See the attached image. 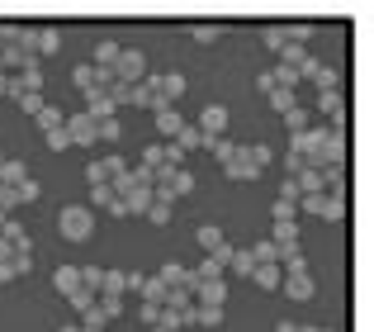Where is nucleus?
<instances>
[{"mask_svg":"<svg viewBox=\"0 0 374 332\" xmlns=\"http://www.w3.org/2000/svg\"><path fill=\"white\" fill-rule=\"evenodd\" d=\"M33 119H38V128H43V133H53V128H62V119H67V114L57 110V105H43Z\"/></svg>","mask_w":374,"mask_h":332,"instance_id":"obj_32","label":"nucleus"},{"mask_svg":"<svg viewBox=\"0 0 374 332\" xmlns=\"http://www.w3.org/2000/svg\"><path fill=\"white\" fill-rule=\"evenodd\" d=\"M100 294H124V271H105L100 276Z\"/></svg>","mask_w":374,"mask_h":332,"instance_id":"obj_41","label":"nucleus"},{"mask_svg":"<svg viewBox=\"0 0 374 332\" xmlns=\"http://www.w3.org/2000/svg\"><path fill=\"white\" fill-rule=\"evenodd\" d=\"M298 181H284V185H280V199H284V204H298Z\"/></svg>","mask_w":374,"mask_h":332,"instance_id":"obj_51","label":"nucleus"},{"mask_svg":"<svg viewBox=\"0 0 374 332\" xmlns=\"http://www.w3.org/2000/svg\"><path fill=\"white\" fill-rule=\"evenodd\" d=\"M137 313H142V323H147V328H157V318H161V304H147V299H142V308H137Z\"/></svg>","mask_w":374,"mask_h":332,"instance_id":"obj_48","label":"nucleus"},{"mask_svg":"<svg viewBox=\"0 0 374 332\" xmlns=\"http://www.w3.org/2000/svg\"><path fill=\"white\" fill-rule=\"evenodd\" d=\"M280 285H284V294H289V299H298V304H308V299L318 294L313 276H289V280H280Z\"/></svg>","mask_w":374,"mask_h":332,"instance_id":"obj_16","label":"nucleus"},{"mask_svg":"<svg viewBox=\"0 0 374 332\" xmlns=\"http://www.w3.org/2000/svg\"><path fill=\"white\" fill-rule=\"evenodd\" d=\"M57 233L71 238V242H85V238L95 233V209H90V204H71V209H62V214H57Z\"/></svg>","mask_w":374,"mask_h":332,"instance_id":"obj_2","label":"nucleus"},{"mask_svg":"<svg viewBox=\"0 0 374 332\" xmlns=\"http://www.w3.org/2000/svg\"><path fill=\"white\" fill-rule=\"evenodd\" d=\"M80 114H90L95 124H100V119H114V100H109L105 90H85V110Z\"/></svg>","mask_w":374,"mask_h":332,"instance_id":"obj_14","label":"nucleus"},{"mask_svg":"<svg viewBox=\"0 0 374 332\" xmlns=\"http://www.w3.org/2000/svg\"><path fill=\"white\" fill-rule=\"evenodd\" d=\"M124 171H128V162H124V157H100V162L85 166V185H114Z\"/></svg>","mask_w":374,"mask_h":332,"instance_id":"obj_4","label":"nucleus"},{"mask_svg":"<svg viewBox=\"0 0 374 332\" xmlns=\"http://www.w3.org/2000/svg\"><path fill=\"white\" fill-rule=\"evenodd\" d=\"M67 147H71L67 128H53V133H48V152H67Z\"/></svg>","mask_w":374,"mask_h":332,"instance_id":"obj_45","label":"nucleus"},{"mask_svg":"<svg viewBox=\"0 0 374 332\" xmlns=\"http://www.w3.org/2000/svg\"><path fill=\"white\" fill-rule=\"evenodd\" d=\"M313 114H327L332 128H346V95H341V90H322L318 105H313Z\"/></svg>","mask_w":374,"mask_h":332,"instance_id":"obj_7","label":"nucleus"},{"mask_svg":"<svg viewBox=\"0 0 374 332\" xmlns=\"http://www.w3.org/2000/svg\"><path fill=\"white\" fill-rule=\"evenodd\" d=\"M0 95H10V76L5 72H0Z\"/></svg>","mask_w":374,"mask_h":332,"instance_id":"obj_56","label":"nucleus"},{"mask_svg":"<svg viewBox=\"0 0 374 332\" xmlns=\"http://www.w3.org/2000/svg\"><path fill=\"white\" fill-rule=\"evenodd\" d=\"M194 323H199V328H223V308L218 304H194Z\"/></svg>","mask_w":374,"mask_h":332,"instance_id":"obj_26","label":"nucleus"},{"mask_svg":"<svg viewBox=\"0 0 374 332\" xmlns=\"http://www.w3.org/2000/svg\"><path fill=\"white\" fill-rule=\"evenodd\" d=\"M128 105H137V110H157V85H152V76H142L137 85H128Z\"/></svg>","mask_w":374,"mask_h":332,"instance_id":"obj_13","label":"nucleus"},{"mask_svg":"<svg viewBox=\"0 0 374 332\" xmlns=\"http://www.w3.org/2000/svg\"><path fill=\"white\" fill-rule=\"evenodd\" d=\"M71 81H76L80 90H95V67H90V62H80L76 72H71Z\"/></svg>","mask_w":374,"mask_h":332,"instance_id":"obj_42","label":"nucleus"},{"mask_svg":"<svg viewBox=\"0 0 374 332\" xmlns=\"http://www.w3.org/2000/svg\"><path fill=\"white\" fill-rule=\"evenodd\" d=\"M57 48H62V28H38V33H33V57L57 53Z\"/></svg>","mask_w":374,"mask_h":332,"instance_id":"obj_22","label":"nucleus"},{"mask_svg":"<svg viewBox=\"0 0 374 332\" xmlns=\"http://www.w3.org/2000/svg\"><path fill=\"white\" fill-rule=\"evenodd\" d=\"M194 238H199V247H204V251H214V247L228 242V238H223V228H214V223H199V228H194Z\"/></svg>","mask_w":374,"mask_h":332,"instance_id":"obj_23","label":"nucleus"},{"mask_svg":"<svg viewBox=\"0 0 374 332\" xmlns=\"http://www.w3.org/2000/svg\"><path fill=\"white\" fill-rule=\"evenodd\" d=\"M228 271H232V276H251V271H256V256H251V247H246V251H232V256H228Z\"/></svg>","mask_w":374,"mask_h":332,"instance_id":"obj_31","label":"nucleus"},{"mask_svg":"<svg viewBox=\"0 0 374 332\" xmlns=\"http://www.w3.org/2000/svg\"><path fill=\"white\" fill-rule=\"evenodd\" d=\"M10 256H19V251H15L10 242H5V238H0V261H10Z\"/></svg>","mask_w":374,"mask_h":332,"instance_id":"obj_55","label":"nucleus"},{"mask_svg":"<svg viewBox=\"0 0 374 332\" xmlns=\"http://www.w3.org/2000/svg\"><path fill=\"white\" fill-rule=\"evenodd\" d=\"M189 38H194V43H218L223 28H218V24H194V28H189Z\"/></svg>","mask_w":374,"mask_h":332,"instance_id":"obj_38","label":"nucleus"},{"mask_svg":"<svg viewBox=\"0 0 374 332\" xmlns=\"http://www.w3.org/2000/svg\"><path fill=\"white\" fill-rule=\"evenodd\" d=\"M142 214H147V223H157V228H166V223H171V199H157V194H152V204H147Z\"/></svg>","mask_w":374,"mask_h":332,"instance_id":"obj_27","label":"nucleus"},{"mask_svg":"<svg viewBox=\"0 0 374 332\" xmlns=\"http://www.w3.org/2000/svg\"><path fill=\"white\" fill-rule=\"evenodd\" d=\"M119 133H124L119 119H100V124H95V138H100V142H119Z\"/></svg>","mask_w":374,"mask_h":332,"instance_id":"obj_39","label":"nucleus"},{"mask_svg":"<svg viewBox=\"0 0 374 332\" xmlns=\"http://www.w3.org/2000/svg\"><path fill=\"white\" fill-rule=\"evenodd\" d=\"M119 53H124L119 43H100V48H95V62H90V67H114V62H119Z\"/></svg>","mask_w":374,"mask_h":332,"instance_id":"obj_36","label":"nucleus"},{"mask_svg":"<svg viewBox=\"0 0 374 332\" xmlns=\"http://www.w3.org/2000/svg\"><path fill=\"white\" fill-rule=\"evenodd\" d=\"M10 190H15L19 204H33V199H38V181H19V185H10Z\"/></svg>","mask_w":374,"mask_h":332,"instance_id":"obj_43","label":"nucleus"},{"mask_svg":"<svg viewBox=\"0 0 374 332\" xmlns=\"http://www.w3.org/2000/svg\"><path fill=\"white\" fill-rule=\"evenodd\" d=\"M114 76H119L124 85H137L142 76H147V57L137 53V48H124V53H119V62H114Z\"/></svg>","mask_w":374,"mask_h":332,"instance_id":"obj_5","label":"nucleus"},{"mask_svg":"<svg viewBox=\"0 0 374 332\" xmlns=\"http://www.w3.org/2000/svg\"><path fill=\"white\" fill-rule=\"evenodd\" d=\"M76 271H80V285L100 294V276H105V271H100V266H76Z\"/></svg>","mask_w":374,"mask_h":332,"instance_id":"obj_44","label":"nucleus"},{"mask_svg":"<svg viewBox=\"0 0 374 332\" xmlns=\"http://www.w3.org/2000/svg\"><path fill=\"white\" fill-rule=\"evenodd\" d=\"M142 280H147V276H137V271H124V294H142Z\"/></svg>","mask_w":374,"mask_h":332,"instance_id":"obj_47","label":"nucleus"},{"mask_svg":"<svg viewBox=\"0 0 374 332\" xmlns=\"http://www.w3.org/2000/svg\"><path fill=\"white\" fill-rule=\"evenodd\" d=\"M0 238H5L15 251H33V242H28V228H24L19 219H5V223H0Z\"/></svg>","mask_w":374,"mask_h":332,"instance_id":"obj_15","label":"nucleus"},{"mask_svg":"<svg viewBox=\"0 0 374 332\" xmlns=\"http://www.w3.org/2000/svg\"><path fill=\"white\" fill-rule=\"evenodd\" d=\"M152 119H157V133H161V138H176V133L185 128V119H180V110H176V105H157V110H152Z\"/></svg>","mask_w":374,"mask_h":332,"instance_id":"obj_11","label":"nucleus"},{"mask_svg":"<svg viewBox=\"0 0 374 332\" xmlns=\"http://www.w3.org/2000/svg\"><path fill=\"white\" fill-rule=\"evenodd\" d=\"M266 100H270V110H275V114H284V110H294V105H298V95H294V90H284V85H275Z\"/></svg>","mask_w":374,"mask_h":332,"instance_id":"obj_30","label":"nucleus"},{"mask_svg":"<svg viewBox=\"0 0 374 332\" xmlns=\"http://www.w3.org/2000/svg\"><path fill=\"white\" fill-rule=\"evenodd\" d=\"M256 85H261V95H270V90H275V76H270V72H261V76H256Z\"/></svg>","mask_w":374,"mask_h":332,"instance_id":"obj_53","label":"nucleus"},{"mask_svg":"<svg viewBox=\"0 0 374 332\" xmlns=\"http://www.w3.org/2000/svg\"><path fill=\"white\" fill-rule=\"evenodd\" d=\"M298 76H308V81L318 85V95H322V90H337V85H341V72H337V67H327V62H318V57H308V62L298 67Z\"/></svg>","mask_w":374,"mask_h":332,"instance_id":"obj_6","label":"nucleus"},{"mask_svg":"<svg viewBox=\"0 0 374 332\" xmlns=\"http://www.w3.org/2000/svg\"><path fill=\"white\" fill-rule=\"evenodd\" d=\"M10 266H15V276H28V271H33V251H19V256H10Z\"/></svg>","mask_w":374,"mask_h":332,"instance_id":"obj_46","label":"nucleus"},{"mask_svg":"<svg viewBox=\"0 0 374 332\" xmlns=\"http://www.w3.org/2000/svg\"><path fill=\"white\" fill-rule=\"evenodd\" d=\"M15 105H19L24 114H38V110H43V90H24V95H15Z\"/></svg>","mask_w":374,"mask_h":332,"instance_id":"obj_37","label":"nucleus"},{"mask_svg":"<svg viewBox=\"0 0 374 332\" xmlns=\"http://www.w3.org/2000/svg\"><path fill=\"white\" fill-rule=\"evenodd\" d=\"M176 147H180V152H189V147H204V133H199V128H194V124H185V128H180V133H176Z\"/></svg>","mask_w":374,"mask_h":332,"instance_id":"obj_33","label":"nucleus"},{"mask_svg":"<svg viewBox=\"0 0 374 332\" xmlns=\"http://www.w3.org/2000/svg\"><path fill=\"white\" fill-rule=\"evenodd\" d=\"M62 128H67L71 147H95V119H90V114H71V119H62Z\"/></svg>","mask_w":374,"mask_h":332,"instance_id":"obj_8","label":"nucleus"},{"mask_svg":"<svg viewBox=\"0 0 374 332\" xmlns=\"http://www.w3.org/2000/svg\"><path fill=\"white\" fill-rule=\"evenodd\" d=\"M19 181H28V166L24 162H0V185H19Z\"/></svg>","mask_w":374,"mask_h":332,"instance_id":"obj_25","label":"nucleus"},{"mask_svg":"<svg viewBox=\"0 0 374 332\" xmlns=\"http://www.w3.org/2000/svg\"><path fill=\"white\" fill-rule=\"evenodd\" d=\"M95 299H100V294H95V290H85V285H80V290H71V294H67V304L76 308V313H85V308H95Z\"/></svg>","mask_w":374,"mask_h":332,"instance_id":"obj_34","label":"nucleus"},{"mask_svg":"<svg viewBox=\"0 0 374 332\" xmlns=\"http://www.w3.org/2000/svg\"><path fill=\"white\" fill-rule=\"evenodd\" d=\"M270 157H275V152H270L266 142H237V152L223 162V171H228L232 181H256L270 166Z\"/></svg>","mask_w":374,"mask_h":332,"instance_id":"obj_1","label":"nucleus"},{"mask_svg":"<svg viewBox=\"0 0 374 332\" xmlns=\"http://www.w3.org/2000/svg\"><path fill=\"white\" fill-rule=\"evenodd\" d=\"M294 209H303V214H318L322 223H341V219H346V199H341V194H298Z\"/></svg>","mask_w":374,"mask_h":332,"instance_id":"obj_3","label":"nucleus"},{"mask_svg":"<svg viewBox=\"0 0 374 332\" xmlns=\"http://www.w3.org/2000/svg\"><path fill=\"white\" fill-rule=\"evenodd\" d=\"M204 138H223V128H228V110L223 105H204V114H199V124H194Z\"/></svg>","mask_w":374,"mask_h":332,"instance_id":"obj_10","label":"nucleus"},{"mask_svg":"<svg viewBox=\"0 0 374 332\" xmlns=\"http://www.w3.org/2000/svg\"><path fill=\"white\" fill-rule=\"evenodd\" d=\"M152 332H171V328H152Z\"/></svg>","mask_w":374,"mask_h":332,"instance_id":"obj_59","label":"nucleus"},{"mask_svg":"<svg viewBox=\"0 0 374 332\" xmlns=\"http://www.w3.org/2000/svg\"><path fill=\"white\" fill-rule=\"evenodd\" d=\"M109 199H114L109 185H90V209H95V204H109Z\"/></svg>","mask_w":374,"mask_h":332,"instance_id":"obj_49","label":"nucleus"},{"mask_svg":"<svg viewBox=\"0 0 374 332\" xmlns=\"http://www.w3.org/2000/svg\"><path fill=\"white\" fill-rule=\"evenodd\" d=\"M95 313H100V318H119V313H124V294H100V299H95Z\"/></svg>","mask_w":374,"mask_h":332,"instance_id":"obj_29","label":"nucleus"},{"mask_svg":"<svg viewBox=\"0 0 374 332\" xmlns=\"http://www.w3.org/2000/svg\"><path fill=\"white\" fill-rule=\"evenodd\" d=\"M261 43H266V48H275V53H280V48L289 43V33H284V24H270V28H261Z\"/></svg>","mask_w":374,"mask_h":332,"instance_id":"obj_35","label":"nucleus"},{"mask_svg":"<svg viewBox=\"0 0 374 332\" xmlns=\"http://www.w3.org/2000/svg\"><path fill=\"white\" fill-rule=\"evenodd\" d=\"M189 294H194L199 304H218V308H223V299H228V285H223V280H194V285H189Z\"/></svg>","mask_w":374,"mask_h":332,"instance_id":"obj_12","label":"nucleus"},{"mask_svg":"<svg viewBox=\"0 0 374 332\" xmlns=\"http://www.w3.org/2000/svg\"><path fill=\"white\" fill-rule=\"evenodd\" d=\"M142 171H152V176H157V171H171V166H166V142H152V147H147V152H142Z\"/></svg>","mask_w":374,"mask_h":332,"instance_id":"obj_20","label":"nucleus"},{"mask_svg":"<svg viewBox=\"0 0 374 332\" xmlns=\"http://www.w3.org/2000/svg\"><path fill=\"white\" fill-rule=\"evenodd\" d=\"M251 280H256L261 290H280V280H284V271H280L275 261H266V266H256V271H251Z\"/></svg>","mask_w":374,"mask_h":332,"instance_id":"obj_21","label":"nucleus"},{"mask_svg":"<svg viewBox=\"0 0 374 332\" xmlns=\"http://www.w3.org/2000/svg\"><path fill=\"white\" fill-rule=\"evenodd\" d=\"M275 332H298V323H280V328H275Z\"/></svg>","mask_w":374,"mask_h":332,"instance_id":"obj_57","label":"nucleus"},{"mask_svg":"<svg viewBox=\"0 0 374 332\" xmlns=\"http://www.w3.org/2000/svg\"><path fill=\"white\" fill-rule=\"evenodd\" d=\"M166 294H171V285H166L161 276L142 280V299H147V304H166Z\"/></svg>","mask_w":374,"mask_h":332,"instance_id":"obj_24","label":"nucleus"},{"mask_svg":"<svg viewBox=\"0 0 374 332\" xmlns=\"http://www.w3.org/2000/svg\"><path fill=\"white\" fill-rule=\"evenodd\" d=\"M303 62H308V48H303V43H284V48H280V67H303Z\"/></svg>","mask_w":374,"mask_h":332,"instance_id":"obj_28","label":"nucleus"},{"mask_svg":"<svg viewBox=\"0 0 374 332\" xmlns=\"http://www.w3.org/2000/svg\"><path fill=\"white\" fill-rule=\"evenodd\" d=\"M5 280H15V266H10V261H0V285H5Z\"/></svg>","mask_w":374,"mask_h":332,"instance_id":"obj_54","label":"nucleus"},{"mask_svg":"<svg viewBox=\"0 0 374 332\" xmlns=\"http://www.w3.org/2000/svg\"><path fill=\"white\" fill-rule=\"evenodd\" d=\"M270 219H298L294 204H284V199H275V209H270Z\"/></svg>","mask_w":374,"mask_h":332,"instance_id":"obj_50","label":"nucleus"},{"mask_svg":"<svg viewBox=\"0 0 374 332\" xmlns=\"http://www.w3.org/2000/svg\"><path fill=\"white\" fill-rule=\"evenodd\" d=\"M166 166H171V171H176V166H185V152H180L176 142H166Z\"/></svg>","mask_w":374,"mask_h":332,"instance_id":"obj_52","label":"nucleus"},{"mask_svg":"<svg viewBox=\"0 0 374 332\" xmlns=\"http://www.w3.org/2000/svg\"><path fill=\"white\" fill-rule=\"evenodd\" d=\"M57 332H80V328H57Z\"/></svg>","mask_w":374,"mask_h":332,"instance_id":"obj_58","label":"nucleus"},{"mask_svg":"<svg viewBox=\"0 0 374 332\" xmlns=\"http://www.w3.org/2000/svg\"><path fill=\"white\" fill-rule=\"evenodd\" d=\"M270 242H298V219H270Z\"/></svg>","mask_w":374,"mask_h":332,"instance_id":"obj_18","label":"nucleus"},{"mask_svg":"<svg viewBox=\"0 0 374 332\" xmlns=\"http://www.w3.org/2000/svg\"><path fill=\"white\" fill-rule=\"evenodd\" d=\"M152 85H157L161 105H176V100L185 95V76H180V72H161V76H152Z\"/></svg>","mask_w":374,"mask_h":332,"instance_id":"obj_9","label":"nucleus"},{"mask_svg":"<svg viewBox=\"0 0 374 332\" xmlns=\"http://www.w3.org/2000/svg\"><path fill=\"white\" fill-rule=\"evenodd\" d=\"M204 147H209V152H214L218 162H228V157H232V152H237V142H228V138H204Z\"/></svg>","mask_w":374,"mask_h":332,"instance_id":"obj_40","label":"nucleus"},{"mask_svg":"<svg viewBox=\"0 0 374 332\" xmlns=\"http://www.w3.org/2000/svg\"><path fill=\"white\" fill-rule=\"evenodd\" d=\"M284 124H289V133H308L313 128V110L308 105H294V110H284Z\"/></svg>","mask_w":374,"mask_h":332,"instance_id":"obj_19","label":"nucleus"},{"mask_svg":"<svg viewBox=\"0 0 374 332\" xmlns=\"http://www.w3.org/2000/svg\"><path fill=\"white\" fill-rule=\"evenodd\" d=\"M53 290H57V294L80 290V271H76V266H57V271H53Z\"/></svg>","mask_w":374,"mask_h":332,"instance_id":"obj_17","label":"nucleus"}]
</instances>
